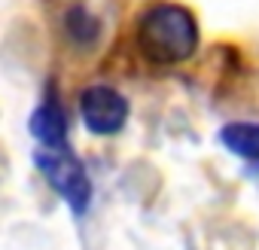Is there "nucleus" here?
I'll use <instances>...</instances> for the list:
<instances>
[{
    "mask_svg": "<svg viewBox=\"0 0 259 250\" xmlns=\"http://www.w3.org/2000/svg\"><path fill=\"white\" fill-rule=\"evenodd\" d=\"M67 28H70V34H73L79 43H92L95 34H98V22H95L85 10H79V7L67 13Z\"/></svg>",
    "mask_w": 259,
    "mask_h": 250,
    "instance_id": "6",
    "label": "nucleus"
},
{
    "mask_svg": "<svg viewBox=\"0 0 259 250\" xmlns=\"http://www.w3.org/2000/svg\"><path fill=\"white\" fill-rule=\"evenodd\" d=\"M138 46L153 64H180L198 49V22L180 4H153L138 22Z\"/></svg>",
    "mask_w": 259,
    "mask_h": 250,
    "instance_id": "1",
    "label": "nucleus"
},
{
    "mask_svg": "<svg viewBox=\"0 0 259 250\" xmlns=\"http://www.w3.org/2000/svg\"><path fill=\"white\" fill-rule=\"evenodd\" d=\"M31 135L43 147H64L67 144V116L55 101H46L31 113Z\"/></svg>",
    "mask_w": 259,
    "mask_h": 250,
    "instance_id": "4",
    "label": "nucleus"
},
{
    "mask_svg": "<svg viewBox=\"0 0 259 250\" xmlns=\"http://www.w3.org/2000/svg\"><path fill=\"white\" fill-rule=\"evenodd\" d=\"M37 168L49 180V186L70 204L73 214H82L92 201V180L82 162L64 147H43L37 150Z\"/></svg>",
    "mask_w": 259,
    "mask_h": 250,
    "instance_id": "2",
    "label": "nucleus"
},
{
    "mask_svg": "<svg viewBox=\"0 0 259 250\" xmlns=\"http://www.w3.org/2000/svg\"><path fill=\"white\" fill-rule=\"evenodd\" d=\"M220 141L244 159H259V122H229L223 125Z\"/></svg>",
    "mask_w": 259,
    "mask_h": 250,
    "instance_id": "5",
    "label": "nucleus"
},
{
    "mask_svg": "<svg viewBox=\"0 0 259 250\" xmlns=\"http://www.w3.org/2000/svg\"><path fill=\"white\" fill-rule=\"evenodd\" d=\"M79 113L85 129L95 135H116L125 129L128 101L113 86H89L79 95Z\"/></svg>",
    "mask_w": 259,
    "mask_h": 250,
    "instance_id": "3",
    "label": "nucleus"
}]
</instances>
